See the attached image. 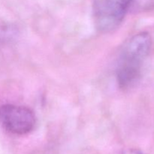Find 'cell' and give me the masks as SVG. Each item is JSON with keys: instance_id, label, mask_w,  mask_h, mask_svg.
Masks as SVG:
<instances>
[{"instance_id": "obj_3", "label": "cell", "mask_w": 154, "mask_h": 154, "mask_svg": "<svg viewBox=\"0 0 154 154\" xmlns=\"http://www.w3.org/2000/svg\"><path fill=\"white\" fill-rule=\"evenodd\" d=\"M0 123L8 132L23 135L34 129L36 118L34 112L27 107L6 104L0 106Z\"/></svg>"}, {"instance_id": "obj_1", "label": "cell", "mask_w": 154, "mask_h": 154, "mask_svg": "<svg viewBox=\"0 0 154 154\" xmlns=\"http://www.w3.org/2000/svg\"><path fill=\"white\" fill-rule=\"evenodd\" d=\"M151 44V37L146 32L135 35L126 42L116 69V78L120 89H129L139 79Z\"/></svg>"}, {"instance_id": "obj_2", "label": "cell", "mask_w": 154, "mask_h": 154, "mask_svg": "<svg viewBox=\"0 0 154 154\" xmlns=\"http://www.w3.org/2000/svg\"><path fill=\"white\" fill-rule=\"evenodd\" d=\"M135 0H94L93 17L96 27L108 32L120 25Z\"/></svg>"}]
</instances>
